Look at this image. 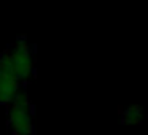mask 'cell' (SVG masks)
Returning <instances> with one entry per match:
<instances>
[{
  "label": "cell",
  "instance_id": "obj_4",
  "mask_svg": "<svg viewBox=\"0 0 148 135\" xmlns=\"http://www.w3.org/2000/svg\"><path fill=\"white\" fill-rule=\"evenodd\" d=\"M142 119H143V110L138 105L127 106V108L121 113V124H124V125L142 124Z\"/></svg>",
  "mask_w": 148,
  "mask_h": 135
},
{
  "label": "cell",
  "instance_id": "obj_2",
  "mask_svg": "<svg viewBox=\"0 0 148 135\" xmlns=\"http://www.w3.org/2000/svg\"><path fill=\"white\" fill-rule=\"evenodd\" d=\"M8 62L13 68L16 78L21 81H29L34 75V52L30 45L24 38H19L5 51Z\"/></svg>",
  "mask_w": 148,
  "mask_h": 135
},
{
  "label": "cell",
  "instance_id": "obj_1",
  "mask_svg": "<svg viewBox=\"0 0 148 135\" xmlns=\"http://www.w3.org/2000/svg\"><path fill=\"white\" fill-rule=\"evenodd\" d=\"M8 113V127L13 135H32L34 134V118L30 97L26 91H18L16 97L10 103Z\"/></svg>",
  "mask_w": 148,
  "mask_h": 135
},
{
  "label": "cell",
  "instance_id": "obj_3",
  "mask_svg": "<svg viewBox=\"0 0 148 135\" xmlns=\"http://www.w3.org/2000/svg\"><path fill=\"white\" fill-rule=\"evenodd\" d=\"M19 91V80L16 78L5 52L0 54V105H10Z\"/></svg>",
  "mask_w": 148,
  "mask_h": 135
}]
</instances>
